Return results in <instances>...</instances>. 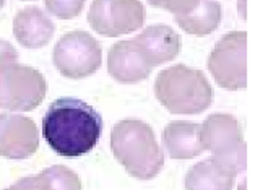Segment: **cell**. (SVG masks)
Returning <instances> with one entry per match:
<instances>
[{"mask_svg": "<svg viewBox=\"0 0 255 190\" xmlns=\"http://www.w3.org/2000/svg\"><path fill=\"white\" fill-rule=\"evenodd\" d=\"M103 119L95 107L73 97H62L49 106L42 119V137L60 156L77 158L96 146Z\"/></svg>", "mask_w": 255, "mask_h": 190, "instance_id": "obj_1", "label": "cell"}, {"mask_svg": "<svg viewBox=\"0 0 255 190\" xmlns=\"http://www.w3.org/2000/svg\"><path fill=\"white\" fill-rule=\"evenodd\" d=\"M111 148L117 161L136 179H153L164 166V151L146 122L127 119L116 124L111 132Z\"/></svg>", "mask_w": 255, "mask_h": 190, "instance_id": "obj_2", "label": "cell"}, {"mask_svg": "<svg viewBox=\"0 0 255 190\" xmlns=\"http://www.w3.org/2000/svg\"><path fill=\"white\" fill-rule=\"evenodd\" d=\"M158 101L172 114H200L213 102V88L200 70L172 65L159 73L154 83Z\"/></svg>", "mask_w": 255, "mask_h": 190, "instance_id": "obj_3", "label": "cell"}, {"mask_svg": "<svg viewBox=\"0 0 255 190\" xmlns=\"http://www.w3.org/2000/svg\"><path fill=\"white\" fill-rule=\"evenodd\" d=\"M16 51L0 41V107L33 111L46 96V80L36 69L16 64Z\"/></svg>", "mask_w": 255, "mask_h": 190, "instance_id": "obj_4", "label": "cell"}, {"mask_svg": "<svg viewBox=\"0 0 255 190\" xmlns=\"http://www.w3.org/2000/svg\"><path fill=\"white\" fill-rule=\"evenodd\" d=\"M202 151L213 153V159L234 176L246 169L247 148L239 120L229 114H213L200 125Z\"/></svg>", "mask_w": 255, "mask_h": 190, "instance_id": "obj_5", "label": "cell"}, {"mask_svg": "<svg viewBox=\"0 0 255 190\" xmlns=\"http://www.w3.org/2000/svg\"><path fill=\"white\" fill-rule=\"evenodd\" d=\"M208 69L215 82L226 90L247 87V33L233 31L216 42L208 57Z\"/></svg>", "mask_w": 255, "mask_h": 190, "instance_id": "obj_6", "label": "cell"}, {"mask_svg": "<svg viewBox=\"0 0 255 190\" xmlns=\"http://www.w3.org/2000/svg\"><path fill=\"white\" fill-rule=\"evenodd\" d=\"M99 42L86 31L65 34L54 47V65L67 78L80 80L93 75L101 67Z\"/></svg>", "mask_w": 255, "mask_h": 190, "instance_id": "obj_7", "label": "cell"}, {"mask_svg": "<svg viewBox=\"0 0 255 190\" xmlns=\"http://www.w3.org/2000/svg\"><path fill=\"white\" fill-rule=\"evenodd\" d=\"M88 21L96 33L116 38L140 29L145 8L140 0H93Z\"/></svg>", "mask_w": 255, "mask_h": 190, "instance_id": "obj_8", "label": "cell"}, {"mask_svg": "<svg viewBox=\"0 0 255 190\" xmlns=\"http://www.w3.org/2000/svg\"><path fill=\"white\" fill-rule=\"evenodd\" d=\"M38 146L39 135L33 120L23 115L0 114V156L26 159Z\"/></svg>", "mask_w": 255, "mask_h": 190, "instance_id": "obj_9", "label": "cell"}, {"mask_svg": "<svg viewBox=\"0 0 255 190\" xmlns=\"http://www.w3.org/2000/svg\"><path fill=\"white\" fill-rule=\"evenodd\" d=\"M108 70L111 77L121 83H138L150 77L153 67L146 62L133 41H121L111 47Z\"/></svg>", "mask_w": 255, "mask_h": 190, "instance_id": "obj_10", "label": "cell"}, {"mask_svg": "<svg viewBox=\"0 0 255 190\" xmlns=\"http://www.w3.org/2000/svg\"><path fill=\"white\" fill-rule=\"evenodd\" d=\"M132 41L138 46L146 62L151 67L169 62V60L176 59L180 52L179 34L172 28L164 26V24L148 26L145 31L140 33Z\"/></svg>", "mask_w": 255, "mask_h": 190, "instance_id": "obj_11", "label": "cell"}, {"mask_svg": "<svg viewBox=\"0 0 255 190\" xmlns=\"http://www.w3.org/2000/svg\"><path fill=\"white\" fill-rule=\"evenodd\" d=\"M13 33L21 46L38 49L52 39L54 23L39 8H24L15 16Z\"/></svg>", "mask_w": 255, "mask_h": 190, "instance_id": "obj_12", "label": "cell"}, {"mask_svg": "<svg viewBox=\"0 0 255 190\" xmlns=\"http://www.w3.org/2000/svg\"><path fill=\"white\" fill-rule=\"evenodd\" d=\"M164 148L172 159H192L202 153L200 125L194 122H171L163 133Z\"/></svg>", "mask_w": 255, "mask_h": 190, "instance_id": "obj_13", "label": "cell"}, {"mask_svg": "<svg viewBox=\"0 0 255 190\" xmlns=\"http://www.w3.org/2000/svg\"><path fill=\"white\" fill-rule=\"evenodd\" d=\"M236 176L213 158L195 164L185 176V190H233Z\"/></svg>", "mask_w": 255, "mask_h": 190, "instance_id": "obj_14", "label": "cell"}, {"mask_svg": "<svg viewBox=\"0 0 255 190\" xmlns=\"http://www.w3.org/2000/svg\"><path fill=\"white\" fill-rule=\"evenodd\" d=\"M176 21L185 33L207 36L213 33L221 21V5L216 0H200L194 11L176 16Z\"/></svg>", "mask_w": 255, "mask_h": 190, "instance_id": "obj_15", "label": "cell"}, {"mask_svg": "<svg viewBox=\"0 0 255 190\" xmlns=\"http://www.w3.org/2000/svg\"><path fill=\"white\" fill-rule=\"evenodd\" d=\"M36 190H82V182L72 169L52 166L33 177Z\"/></svg>", "mask_w": 255, "mask_h": 190, "instance_id": "obj_16", "label": "cell"}, {"mask_svg": "<svg viewBox=\"0 0 255 190\" xmlns=\"http://www.w3.org/2000/svg\"><path fill=\"white\" fill-rule=\"evenodd\" d=\"M86 0H46L47 10L62 20H70L82 13Z\"/></svg>", "mask_w": 255, "mask_h": 190, "instance_id": "obj_17", "label": "cell"}, {"mask_svg": "<svg viewBox=\"0 0 255 190\" xmlns=\"http://www.w3.org/2000/svg\"><path fill=\"white\" fill-rule=\"evenodd\" d=\"M148 3L153 5V7L171 11L176 16H182L194 11L197 5L200 3V0H148Z\"/></svg>", "mask_w": 255, "mask_h": 190, "instance_id": "obj_18", "label": "cell"}, {"mask_svg": "<svg viewBox=\"0 0 255 190\" xmlns=\"http://www.w3.org/2000/svg\"><path fill=\"white\" fill-rule=\"evenodd\" d=\"M5 190H36V187L33 177H23V179H20L16 184H13V186H10Z\"/></svg>", "mask_w": 255, "mask_h": 190, "instance_id": "obj_19", "label": "cell"}, {"mask_svg": "<svg viewBox=\"0 0 255 190\" xmlns=\"http://www.w3.org/2000/svg\"><path fill=\"white\" fill-rule=\"evenodd\" d=\"M3 2H5V0H0V8H2V5H3Z\"/></svg>", "mask_w": 255, "mask_h": 190, "instance_id": "obj_20", "label": "cell"}]
</instances>
